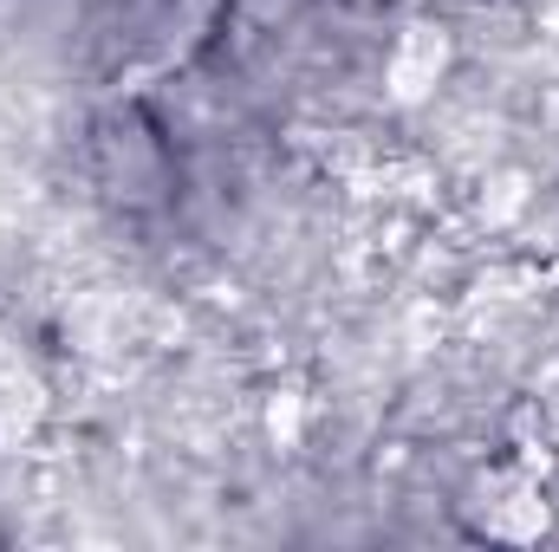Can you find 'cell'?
Instances as JSON below:
<instances>
[{"instance_id":"1","label":"cell","mask_w":559,"mask_h":552,"mask_svg":"<svg viewBox=\"0 0 559 552\" xmlns=\"http://www.w3.org/2000/svg\"><path fill=\"white\" fill-rule=\"evenodd\" d=\"M462 520L475 540H501V547H534L554 527V507L534 481L521 475H488L475 488V501H462Z\"/></svg>"},{"instance_id":"2","label":"cell","mask_w":559,"mask_h":552,"mask_svg":"<svg viewBox=\"0 0 559 552\" xmlns=\"http://www.w3.org/2000/svg\"><path fill=\"white\" fill-rule=\"evenodd\" d=\"M449 65H455L449 26H436V20H404L397 39H391V52H384V85H391L397 105H423V98L449 79Z\"/></svg>"},{"instance_id":"3","label":"cell","mask_w":559,"mask_h":552,"mask_svg":"<svg viewBox=\"0 0 559 552\" xmlns=\"http://www.w3.org/2000/svg\"><path fill=\"white\" fill-rule=\"evenodd\" d=\"M46 410H52L46 377L33 371V358L13 338H0V448L33 442V429L46 422Z\"/></svg>"}]
</instances>
